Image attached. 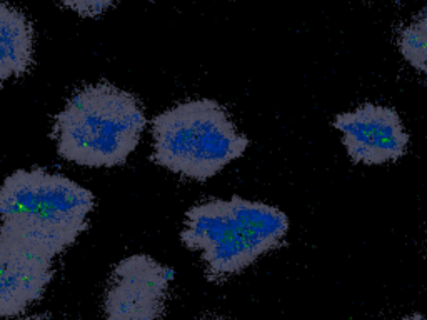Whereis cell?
<instances>
[{
  "label": "cell",
  "mask_w": 427,
  "mask_h": 320,
  "mask_svg": "<svg viewBox=\"0 0 427 320\" xmlns=\"http://www.w3.org/2000/svg\"><path fill=\"white\" fill-rule=\"evenodd\" d=\"M289 227L287 215L277 207L234 195L190 207L181 240L200 252L210 282H224L277 249Z\"/></svg>",
  "instance_id": "obj_1"
},
{
  "label": "cell",
  "mask_w": 427,
  "mask_h": 320,
  "mask_svg": "<svg viewBox=\"0 0 427 320\" xmlns=\"http://www.w3.org/2000/svg\"><path fill=\"white\" fill-rule=\"evenodd\" d=\"M94 193L42 168L15 170L0 185V225L54 260L87 229Z\"/></svg>",
  "instance_id": "obj_2"
},
{
  "label": "cell",
  "mask_w": 427,
  "mask_h": 320,
  "mask_svg": "<svg viewBox=\"0 0 427 320\" xmlns=\"http://www.w3.org/2000/svg\"><path fill=\"white\" fill-rule=\"evenodd\" d=\"M137 97L107 82L87 85L57 114V154L84 167H116L136 150L145 129Z\"/></svg>",
  "instance_id": "obj_3"
},
{
  "label": "cell",
  "mask_w": 427,
  "mask_h": 320,
  "mask_svg": "<svg viewBox=\"0 0 427 320\" xmlns=\"http://www.w3.org/2000/svg\"><path fill=\"white\" fill-rule=\"evenodd\" d=\"M152 137L155 164L199 182L240 159L251 143L212 99L187 100L159 114L152 120Z\"/></svg>",
  "instance_id": "obj_4"
},
{
  "label": "cell",
  "mask_w": 427,
  "mask_h": 320,
  "mask_svg": "<svg viewBox=\"0 0 427 320\" xmlns=\"http://www.w3.org/2000/svg\"><path fill=\"white\" fill-rule=\"evenodd\" d=\"M174 270L147 254L122 259L104 292V320H162Z\"/></svg>",
  "instance_id": "obj_5"
},
{
  "label": "cell",
  "mask_w": 427,
  "mask_h": 320,
  "mask_svg": "<svg viewBox=\"0 0 427 320\" xmlns=\"http://www.w3.org/2000/svg\"><path fill=\"white\" fill-rule=\"evenodd\" d=\"M334 129L342 134V143L355 164L380 165L404 157L409 134L392 107L364 104L335 115Z\"/></svg>",
  "instance_id": "obj_6"
},
{
  "label": "cell",
  "mask_w": 427,
  "mask_h": 320,
  "mask_svg": "<svg viewBox=\"0 0 427 320\" xmlns=\"http://www.w3.org/2000/svg\"><path fill=\"white\" fill-rule=\"evenodd\" d=\"M52 262L0 225V317L20 315L43 296Z\"/></svg>",
  "instance_id": "obj_7"
},
{
  "label": "cell",
  "mask_w": 427,
  "mask_h": 320,
  "mask_svg": "<svg viewBox=\"0 0 427 320\" xmlns=\"http://www.w3.org/2000/svg\"><path fill=\"white\" fill-rule=\"evenodd\" d=\"M34 62V27L27 15L0 2V82L17 79Z\"/></svg>",
  "instance_id": "obj_8"
},
{
  "label": "cell",
  "mask_w": 427,
  "mask_h": 320,
  "mask_svg": "<svg viewBox=\"0 0 427 320\" xmlns=\"http://www.w3.org/2000/svg\"><path fill=\"white\" fill-rule=\"evenodd\" d=\"M397 45L407 64L427 75V12L412 17L400 29Z\"/></svg>",
  "instance_id": "obj_9"
},
{
  "label": "cell",
  "mask_w": 427,
  "mask_h": 320,
  "mask_svg": "<svg viewBox=\"0 0 427 320\" xmlns=\"http://www.w3.org/2000/svg\"><path fill=\"white\" fill-rule=\"evenodd\" d=\"M59 2L82 17H97L104 14L116 0H59Z\"/></svg>",
  "instance_id": "obj_10"
},
{
  "label": "cell",
  "mask_w": 427,
  "mask_h": 320,
  "mask_svg": "<svg viewBox=\"0 0 427 320\" xmlns=\"http://www.w3.org/2000/svg\"><path fill=\"white\" fill-rule=\"evenodd\" d=\"M404 320H427L422 313H412V315H409V317H406Z\"/></svg>",
  "instance_id": "obj_11"
},
{
  "label": "cell",
  "mask_w": 427,
  "mask_h": 320,
  "mask_svg": "<svg viewBox=\"0 0 427 320\" xmlns=\"http://www.w3.org/2000/svg\"><path fill=\"white\" fill-rule=\"evenodd\" d=\"M22 320H50V318L43 317V315H29V317H25Z\"/></svg>",
  "instance_id": "obj_12"
},
{
  "label": "cell",
  "mask_w": 427,
  "mask_h": 320,
  "mask_svg": "<svg viewBox=\"0 0 427 320\" xmlns=\"http://www.w3.org/2000/svg\"><path fill=\"white\" fill-rule=\"evenodd\" d=\"M214 320H220V318H214Z\"/></svg>",
  "instance_id": "obj_13"
}]
</instances>
